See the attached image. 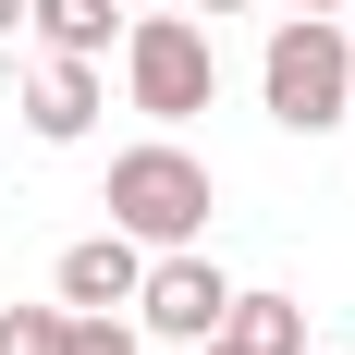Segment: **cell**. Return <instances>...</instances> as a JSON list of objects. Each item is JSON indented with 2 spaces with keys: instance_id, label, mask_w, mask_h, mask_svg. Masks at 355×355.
<instances>
[{
  "instance_id": "1",
  "label": "cell",
  "mask_w": 355,
  "mask_h": 355,
  "mask_svg": "<svg viewBox=\"0 0 355 355\" xmlns=\"http://www.w3.org/2000/svg\"><path fill=\"white\" fill-rule=\"evenodd\" d=\"M98 209H110V233H135V245H209L220 172H209V159H196L184 135H135L123 159H110Z\"/></svg>"
},
{
  "instance_id": "4",
  "label": "cell",
  "mask_w": 355,
  "mask_h": 355,
  "mask_svg": "<svg viewBox=\"0 0 355 355\" xmlns=\"http://www.w3.org/2000/svg\"><path fill=\"white\" fill-rule=\"evenodd\" d=\"M220 306H233V282H220V257H209V245H147L135 306H123V319H135L147 343H209Z\"/></svg>"
},
{
  "instance_id": "12",
  "label": "cell",
  "mask_w": 355,
  "mask_h": 355,
  "mask_svg": "<svg viewBox=\"0 0 355 355\" xmlns=\"http://www.w3.org/2000/svg\"><path fill=\"white\" fill-rule=\"evenodd\" d=\"M282 12H343V0H282Z\"/></svg>"
},
{
  "instance_id": "10",
  "label": "cell",
  "mask_w": 355,
  "mask_h": 355,
  "mask_svg": "<svg viewBox=\"0 0 355 355\" xmlns=\"http://www.w3.org/2000/svg\"><path fill=\"white\" fill-rule=\"evenodd\" d=\"M12 37H25V0H0V49H12Z\"/></svg>"
},
{
  "instance_id": "11",
  "label": "cell",
  "mask_w": 355,
  "mask_h": 355,
  "mask_svg": "<svg viewBox=\"0 0 355 355\" xmlns=\"http://www.w3.org/2000/svg\"><path fill=\"white\" fill-rule=\"evenodd\" d=\"M184 12H209V25H220V12H257V0H184Z\"/></svg>"
},
{
  "instance_id": "9",
  "label": "cell",
  "mask_w": 355,
  "mask_h": 355,
  "mask_svg": "<svg viewBox=\"0 0 355 355\" xmlns=\"http://www.w3.org/2000/svg\"><path fill=\"white\" fill-rule=\"evenodd\" d=\"M0 355H62V306H0Z\"/></svg>"
},
{
  "instance_id": "16",
  "label": "cell",
  "mask_w": 355,
  "mask_h": 355,
  "mask_svg": "<svg viewBox=\"0 0 355 355\" xmlns=\"http://www.w3.org/2000/svg\"><path fill=\"white\" fill-rule=\"evenodd\" d=\"M123 12H135V0H123Z\"/></svg>"
},
{
  "instance_id": "8",
  "label": "cell",
  "mask_w": 355,
  "mask_h": 355,
  "mask_svg": "<svg viewBox=\"0 0 355 355\" xmlns=\"http://www.w3.org/2000/svg\"><path fill=\"white\" fill-rule=\"evenodd\" d=\"M25 37H37V49H73V62H110L123 0H25Z\"/></svg>"
},
{
  "instance_id": "14",
  "label": "cell",
  "mask_w": 355,
  "mask_h": 355,
  "mask_svg": "<svg viewBox=\"0 0 355 355\" xmlns=\"http://www.w3.org/2000/svg\"><path fill=\"white\" fill-rule=\"evenodd\" d=\"M343 37H355V0H343Z\"/></svg>"
},
{
  "instance_id": "13",
  "label": "cell",
  "mask_w": 355,
  "mask_h": 355,
  "mask_svg": "<svg viewBox=\"0 0 355 355\" xmlns=\"http://www.w3.org/2000/svg\"><path fill=\"white\" fill-rule=\"evenodd\" d=\"M184 355H233V343H220V331H209V343H184Z\"/></svg>"
},
{
  "instance_id": "5",
  "label": "cell",
  "mask_w": 355,
  "mask_h": 355,
  "mask_svg": "<svg viewBox=\"0 0 355 355\" xmlns=\"http://www.w3.org/2000/svg\"><path fill=\"white\" fill-rule=\"evenodd\" d=\"M98 110H110V73L98 62H73V49H37L25 62V135L37 147H86Z\"/></svg>"
},
{
  "instance_id": "7",
  "label": "cell",
  "mask_w": 355,
  "mask_h": 355,
  "mask_svg": "<svg viewBox=\"0 0 355 355\" xmlns=\"http://www.w3.org/2000/svg\"><path fill=\"white\" fill-rule=\"evenodd\" d=\"M220 343H233V355H306V294H245V282H233Z\"/></svg>"
},
{
  "instance_id": "6",
  "label": "cell",
  "mask_w": 355,
  "mask_h": 355,
  "mask_svg": "<svg viewBox=\"0 0 355 355\" xmlns=\"http://www.w3.org/2000/svg\"><path fill=\"white\" fill-rule=\"evenodd\" d=\"M135 270H147V245L135 233H73L62 245V270H49V306H135Z\"/></svg>"
},
{
  "instance_id": "3",
  "label": "cell",
  "mask_w": 355,
  "mask_h": 355,
  "mask_svg": "<svg viewBox=\"0 0 355 355\" xmlns=\"http://www.w3.org/2000/svg\"><path fill=\"white\" fill-rule=\"evenodd\" d=\"M110 49H123V98H135L159 135H184V123L220 98V49H209V25H196V12H172V0H135Z\"/></svg>"
},
{
  "instance_id": "15",
  "label": "cell",
  "mask_w": 355,
  "mask_h": 355,
  "mask_svg": "<svg viewBox=\"0 0 355 355\" xmlns=\"http://www.w3.org/2000/svg\"><path fill=\"white\" fill-rule=\"evenodd\" d=\"M343 135H355V110H343Z\"/></svg>"
},
{
  "instance_id": "2",
  "label": "cell",
  "mask_w": 355,
  "mask_h": 355,
  "mask_svg": "<svg viewBox=\"0 0 355 355\" xmlns=\"http://www.w3.org/2000/svg\"><path fill=\"white\" fill-rule=\"evenodd\" d=\"M257 110L282 123V135H343L355 110V37L343 12H282L270 49H257Z\"/></svg>"
}]
</instances>
